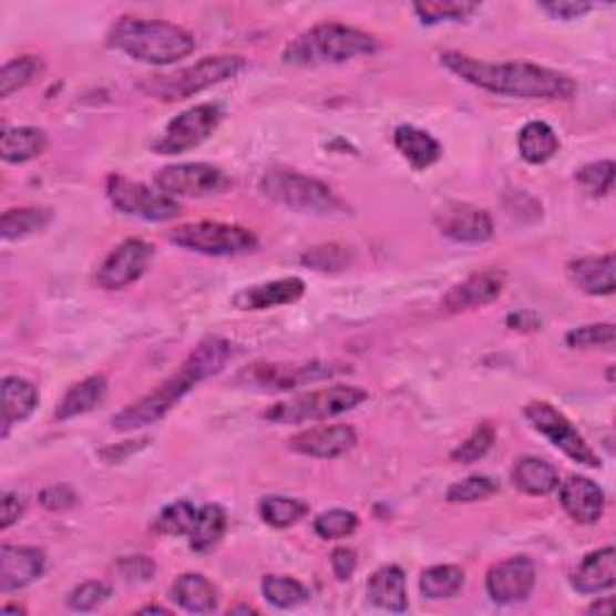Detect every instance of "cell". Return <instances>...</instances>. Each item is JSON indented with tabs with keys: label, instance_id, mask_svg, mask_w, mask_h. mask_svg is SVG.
<instances>
[{
	"label": "cell",
	"instance_id": "cell-1",
	"mask_svg": "<svg viewBox=\"0 0 616 616\" xmlns=\"http://www.w3.org/2000/svg\"><path fill=\"white\" fill-rule=\"evenodd\" d=\"M229 359H232V345L227 340L217 338V335L205 338L186 357V361L181 363L176 373L162 381L160 388H154L145 398H140L137 402L121 410L114 419H111V427L116 431H137L162 422V419L170 414L195 386L224 371Z\"/></svg>",
	"mask_w": 616,
	"mask_h": 616
},
{
	"label": "cell",
	"instance_id": "cell-2",
	"mask_svg": "<svg viewBox=\"0 0 616 616\" xmlns=\"http://www.w3.org/2000/svg\"><path fill=\"white\" fill-rule=\"evenodd\" d=\"M441 63L460 80L484 92L521 100H571L576 94V80L558 70L535 63H486L455 51L441 55Z\"/></svg>",
	"mask_w": 616,
	"mask_h": 616
},
{
	"label": "cell",
	"instance_id": "cell-3",
	"mask_svg": "<svg viewBox=\"0 0 616 616\" xmlns=\"http://www.w3.org/2000/svg\"><path fill=\"white\" fill-rule=\"evenodd\" d=\"M109 47L140 63L174 65L195 51V37L164 20L121 18L109 32Z\"/></svg>",
	"mask_w": 616,
	"mask_h": 616
},
{
	"label": "cell",
	"instance_id": "cell-4",
	"mask_svg": "<svg viewBox=\"0 0 616 616\" xmlns=\"http://www.w3.org/2000/svg\"><path fill=\"white\" fill-rule=\"evenodd\" d=\"M376 39L357 27H347L340 22H324L289 41L283 51V61L287 65H328V63H347L359 55L376 53Z\"/></svg>",
	"mask_w": 616,
	"mask_h": 616
},
{
	"label": "cell",
	"instance_id": "cell-5",
	"mask_svg": "<svg viewBox=\"0 0 616 616\" xmlns=\"http://www.w3.org/2000/svg\"><path fill=\"white\" fill-rule=\"evenodd\" d=\"M367 400H369V393L363 388L335 383L328 388L311 390V393H304L299 398L275 402L263 412V419L277 427L326 422V419L357 410L359 404H363Z\"/></svg>",
	"mask_w": 616,
	"mask_h": 616
},
{
	"label": "cell",
	"instance_id": "cell-6",
	"mask_svg": "<svg viewBox=\"0 0 616 616\" xmlns=\"http://www.w3.org/2000/svg\"><path fill=\"white\" fill-rule=\"evenodd\" d=\"M260 191L299 215H332L342 209V201L328 184L294 170H270L260 178Z\"/></svg>",
	"mask_w": 616,
	"mask_h": 616
},
{
	"label": "cell",
	"instance_id": "cell-7",
	"mask_svg": "<svg viewBox=\"0 0 616 616\" xmlns=\"http://www.w3.org/2000/svg\"><path fill=\"white\" fill-rule=\"evenodd\" d=\"M244 68L242 55H207V59L198 61L191 68L178 70L174 75H154L145 80L143 92H147L154 100L162 102H181L188 100V96L205 92L209 88L219 85V82L229 80L234 75H239Z\"/></svg>",
	"mask_w": 616,
	"mask_h": 616
},
{
	"label": "cell",
	"instance_id": "cell-8",
	"mask_svg": "<svg viewBox=\"0 0 616 616\" xmlns=\"http://www.w3.org/2000/svg\"><path fill=\"white\" fill-rule=\"evenodd\" d=\"M170 242L178 248L193 250L201 256H244L258 248V236L239 227V224L224 222H188L170 232Z\"/></svg>",
	"mask_w": 616,
	"mask_h": 616
},
{
	"label": "cell",
	"instance_id": "cell-9",
	"mask_svg": "<svg viewBox=\"0 0 616 616\" xmlns=\"http://www.w3.org/2000/svg\"><path fill=\"white\" fill-rule=\"evenodd\" d=\"M352 369L345 363L328 361H308V363H254L236 376V383L258 390H294L306 383L324 381L340 373H349Z\"/></svg>",
	"mask_w": 616,
	"mask_h": 616
},
{
	"label": "cell",
	"instance_id": "cell-10",
	"mask_svg": "<svg viewBox=\"0 0 616 616\" xmlns=\"http://www.w3.org/2000/svg\"><path fill=\"white\" fill-rule=\"evenodd\" d=\"M106 195L111 205L125 217H137L145 222H172L181 215V205L170 198V195L119 174H111L106 178Z\"/></svg>",
	"mask_w": 616,
	"mask_h": 616
},
{
	"label": "cell",
	"instance_id": "cell-11",
	"mask_svg": "<svg viewBox=\"0 0 616 616\" xmlns=\"http://www.w3.org/2000/svg\"><path fill=\"white\" fill-rule=\"evenodd\" d=\"M525 419L530 422V427L535 429L537 433H542L552 445H556L558 451L564 455H568L573 462L578 465L593 468L597 470L602 462L597 458V453L583 439V433L568 422V417L564 412H558L554 404L550 402H530L525 408Z\"/></svg>",
	"mask_w": 616,
	"mask_h": 616
},
{
	"label": "cell",
	"instance_id": "cell-12",
	"mask_svg": "<svg viewBox=\"0 0 616 616\" xmlns=\"http://www.w3.org/2000/svg\"><path fill=\"white\" fill-rule=\"evenodd\" d=\"M154 186L170 198H209L232 188V178L219 166L203 162H186L164 166L154 174Z\"/></svg>",
	"mask_w": 616,
	"mask_h": 616
},
{
	"label": "cell",
	"instance_id": "cell-13",
	"mask_svg": "<svg viewBox=\"0 0 616 616\" xmlns=\"http://www.w3.org/2000/svg\"><path fill=\"white\" fill-rule=\"evenodd\" d=\"M222 109L217 104H198L184 114H178L166 125L164 135L154 143V152L160 154H184L203 145L222 123Z\"/></svg>",
	"mask_w": 616,
	"mask_h": 616
},
{
	"label": "cell",
	"instance_id": "cell-14",
	"mask_svg": "<svg viewBox=\"0 0 616 616\" xmlns=\"http://www.w3.org/2000/svg\"><path fill=\"white\" fill-rule=\"evenodd\" d=\"M154 258L152 244L143 239H129L119 244L96 270V285L109 291L125 289L145 275Z\"/></svg>",
	"mask_w": 616,
	"mask_h": 616
},
{
	"label": "cell",
	"instance_id": "cell-15",
	"mask_svg": "<svg viewBox=\"0 0 616 616\" xmlns=\"http://www.w3.org/2000/svg\"><path fill=\"white\" fill-rule=\"evenodd\" d=\"M537 583V568L527 556H511L499 562L486 573V595L496 605H515L525 602Z\"/></svg>",
	"mask_w": 616,
	"mask_h": 616
},
{
	"label": "cell",
	"instance_id": "cell-16",
	"mask_svg": "<svg viewBox=\"0 0 616 616\" xmlns=\"http://www.w3.org/2000/svg\"><path fill=\"white\" fill-rule=\"evenodd\" d=\"M437 227L458 244H484L494 236V219L482 207L470 203H451L437 215Z\"/></svg>",
	"mask_w": 616,
	"mask_h": 616
},
{
	"label": "cell",
	"instance_id": "cell-17",
	"mask_svg": "<svg viewBox=\"0 0 616 616\" xmlns=\"http://www.w3.org/2000/svg\"><path fill=\"white\" fill-rule=\"evenodd\" d=\"M506 289V273L489 268L470 275L465 283H458L445 291L443 308L448 314L472 311V308L494 304Z\"/></svg>",
	"mask_w": 616,
	"mask_h": 616
},
{
	"label": "cell",
	"instance_id": "cell-18",
	"mask_svg": "<svg viewBox=\"0 0 616 616\" xmlns=\"http://www.w3.org/2000/svg\"><path fill=\"white\" fill-rule=\"evenodd\" d=\"M47 554L39 547H16L3 544L0 547V593H18L44 576Z\"/></svg>",
	"mask_w": 616,
	"mask_h": 616
},
{
	"label": "cell",
	"instance_id": "cell-19",
	"mask_svg": "<svg viewBox=\"0 0 616 616\" xmlns=\"http://www.w3.org/2000/svg\"><path fill=\"white\" fill-rule=\"evenodd\" d=\"M357 445V431L352 427H316L297 433L287 441V448L299 455L335 460L342 458Z\"/></svg>",
	"mask_w": 616,
	"mask_h": 616
},
{
	"label": "cell",
	"instance_id": "cell-20",
	"mask_svg": "<svg viewBox=\"0 0 616 616\" xmlns=\"http://www.w3.org/2000/svg\"><path fill=\"white\" fill-rule=\"evenodd\" d=\"M558 501H562L564 511L581 525H595L602 513H605V492L597 486V482L571 474L566 482L558 489Z\"/></svg>",
	"mask_w": 616,
	"mask_h": 616
},
{
	"label": "cell",
	"instance_id": "cell-21",
	"mask_svg": "<svg viewBox=\"0 0 616 616\" xmlns=\"http://www.w3.org/2000/svg\"><path fill=\"white\" fill-rule=\"evenodd\" d=\"M39 404V390L32 381L20 376H6L0 383V439L10 437V429L30 419Z\"/></svg>",
	"mask_w": 616,
	"mask_h": 616
},
{
	"label": "cell",
	"instance_id": "cell-22",
	"mask_svg": "<svg viewBox=\"0 0 616 616\" xmlns=\"http://www.w3.org/2000/svg\"><path fill=\"white\" fill-rule=\"evenodd\" d=\"M304 294H306V285L301 277H283V279H273V283L242 289L234 297V306L242 308V311H268V308L275 306L297 304Z\"/></svg>",
	"mask_w": 616,
	"mask_h": 616
},
{
	"label": "cell",
	"instance_id": "cell-23",
	"mask_svg": "<svg viewBox=\"0 0 616 616\" xmlns=\"http://www.w3.org/2000/svg\"><path fill=\"white\" fill-rule=\"evenodd\" d=\"M573 591L581 595H602L616 585V552L614 547H602L587 554L571 576Z\"/></svg>",
	"mask_w": 616,
	"mask_h": 616
},
{
	"label": "cell",
	"instance_id": "cell-24",
	"mask_svg": "<svg viewBox=\"0 0 616 616\" xmlns=\"http://www.w3.org/2000/svg\"><path fill=\"white\" fill-rule=\"evenodd\" d=\"M616 263L612 254L587 256L568 263V279L573 287L591 297H612L616 289Z\"/></svg>",
	"mask_w": 616,
	"mask_h": 616
},
{
	"label": "cell",
	"instance_id": "cell-25",
	"mask_svg": "<svg viewBox=\"0 0 616 616\" xmlns=\"http://www.w3.org/2000/svg\"><path fill=\"white\" fill-rule=\"evenodd\" d=\"M106 393H109L106 376L96 373V376L82 378L80 383L70 386L65 390V396L61 398L59 408H55L53 417L59 419V422H68V419H75V417L88 414V412L100 408V404L106 400Z\"/></svg>",
	"mask_w": 616,
	"mask_h": 616
},
{
	"label": "cell",
	"instance_id": "cell-26",
	"mask_svg": "<svg viewBox=\"0 0 616 616\" xmlns=\"http://www.w3.org/2000/svg\"><path fill=\"white\" fill-rule=\"evenodd\" d=\"M393 143L417 172L429 170V166L443 157V147L439 140L431 133L417 129V125H398L393 133Z\"/></svg>",
	"mask_w": 616,
	"mask_h": 616
},
{
	"label": "cell",
	"instance_id": "cell-27",
	"mask_svg": "<svg viewBox=\"0 0 616 616\" xmlns=\"http://www.w3.org/2000/svg\"><path fill=\"white\" fill-rule=\"evenodd\" d=\"M172 599L188 614H213L219 607V591L201 573H184L172 585Z\"/></svg>",
	"mask_w": 616,
	"mask_h": 616
},
{
	"label": "cell",
	"instance_id": "cell-28",
	"mask_svg": "<svg viewBox=\"0 0 616 616\" xmlns=\"http://www.w3.org/2000/svg\"><path fill=\"white\" fill-rule=\"evenodd\" d=\"M513 486L527 496H547L558 489V472L552 462L537 455H523L515 460L511 472Z\"/></svg>",
	"mask_w": 616,
	"mask_h": 616
},
{
	"label": "cell",
	"instance_id": "cell-29",
	"mask_svg": "<svg viewBox=\"0 0 616 616\" xmlns=\"http://www.w3.org/2000/svg\"><path fill=\"white\" fill-rule=\"evenodd\" d=\"M369 597L386 612H408V576L400 566H383L369 578Z\"/></svg>",
	"mask_w": 616,
	"mask_h": 616
},
{
	"label": "cell",
	"instance_id": "cell-30",
	"mask_svg": "<svg viewBox=\"0 0 616 616\" xmlns=\"http://www.w3.org/2000/svg\"><path fill=\"white\" fill-rule=\"evenodd\" d=\"M227 527H229L227 511L217 506V503H207V506L198 509V515H195V523L188 532L191 550L198 554L217 550L224 535H227Z\"/></svg>",
	"mask_w": 616,
	"mask_h": 616
},
{
	"label": "cell",
	"instance_id": "cell-31",
	"mask_svg": "<svg viewBox=\"0 0 616 616\" xmlns=\"http://www.w3.org/2000/svg\"><path fill=\"white\" fill-rule=\"evenodd\" d=\"M49 137L44 131L22 125V129H6L0 137V157L8 164L32 162L47 152Z\"/></svg>",
	"mask_w": 616,
	"mask_h": 616
},
{
	"label": "cell",
	"instance_id": "cell-32",
	"mask_svg": "<svg viewBox=\"0 0 616 616\" xmlns=\"http://www.w3.org/2000/svg\"><path fill=\"white\" fill-rule=\"evenodd\" d=\"M517 150L527 164H547L554 154L562 150L558 135L550 123L544 121H530L523 125L521 135H517Z\"/></svg>",
	"mask_w": 616,
	"mask_h": 616
},
{
	"label": "cell",
	"instance_id": "cell-33",
	"mask_svg": "<svg viewBox=\"0 0 616 616\" xmlns=\"http://www.w3.org/2000/svg\"><path fill=\"white\" fill-rule=\"evenodd\" d=\"M53 219L51 207H16L6 209L3 219H0V236L6 242L27 239V236L44 232Z\"/></svg>",
	"mask_w": 616,
	"mask_h": 616
},
{
	"label": "cell",
	"instance_id": "cell-34",
	"mask_svg": "<svg viewBox=\"0 0 616 616\" xmlns=\"http://www.w3.org/2000/svg\"><path fill=\"white\" fill-rule=\"evenodd\" d=\"M462 585H465V571L460 566H431L422 573V581H419V591L427 599H451L455 597Z\"/></svg>",
	"mask_w": 616,
	"mask_h": 616
},
{
	"label": "cell",
	"instance_id": "cell-35",
	"mask_svg": "<svg viewBox=\"0 0 616 616\" xmlns=\"http://www.w3.org/2000/svg\"><path fill=\"white\" fill-rule=\"evenodd\" d=\"M41 73H44V61L39 55H20V59L8 61L0 70V96L8 100L16 92L30 88Z\"/></svg>",
	"mask_w": 616,
	"mask_h": 616
},
{
	"label": "cell",
	"instance_id": "cell-36",
	"mask_svg": "<svg viewBox=\"0 0 616 616\" xmlns=\"http://www.w3.org/2000/svg\"><path fill=\"white\" fill-rule=\"evenodd\" d=\"M258 513L265 525L285 530L297 525L301 517L308 515V503L291 496H265L258 506Z\"/></svg>",
	"mask_w": 616,
	"mask_h": 616
},
{
	"label": "cell",
	"instance_id": "cell-37",
	"mask_svg": "<svg viewBox=\"0 0 616 616\" xmlns=\"http://www.w3.org/2000/svg\"><path fill=\"white\" fill-rule=\"evenodd\" d=\"M263 597L270 602L277 609H294L306 605L311 599V591L297 578L289 576H265L263 578Z\"/></svg>",
	"mask_w": 616,
	"mask_h": 616
},
{
	"label": "cell",
	"instance_id": "cell-38",
	"mask_svg": "<svg viewBox=\"0 0 616 616\" xmlns=\"http://www.w3.org/2000/svg\"><path fill=\"white\" fill-rule=\"evenodd\" d=\"M195 515H198V509H195L191 501L181 499V501H174V503H170V506H164L160 511V515L154 517L152 530L157 532V535H164V537L188 535L193 523H195Z\"/></svg>",
	"mask_w": 616,
	"mask_h": 616
},
{
	"label": "cell",
	"instance_id": "cell-39",
	"mask_svg": "<svg viewBox=\"0 0 616 616\" xmlns=\"http://www.w3.org/2000/svg\"><path fill=\"white\" fill-rule=\"evenodd\" d=\"M355 256L352 248H347L342 244H320L308 248L301 256V265L318 273H342L352 265Z\"/></svg>",
	"mask_w": 616,
	"mask_h": 616
},
{
	"label": "cell",
	"instance_id": "cell-40",
	"mask_svg": "<svg viewBox=\"0 0 616 616\" xmlns=\"http://www.w3.org/2000/svg\"><path fill=\"white\" fill-rule=\"evenodd\" d=\"M496 441V429L492 422H480L478 429L470 433L468 441H462L455 451L451 453L453 462H460V465H472V462L482 460L492 445Z\"/></svg>",
	"mask_w": 616,
	"mask_h": 616
},
{
	"label": "cell",
	"instance_id": "cell-41",
	"mask_svg": "<svg viewBox=\"0 0 616 616\" xmlns=\"http://www.w3.org/2000/svg\"><path fill=\"white\" fill-rule=\"evenodd\" d=\"M499 492V482L486 474H472L468 480H460L448 486L445 501L448 503H478Z\"/></svg>",
	"mask_w": 616,
	"mask_h": 616
},
{
	"label": "cell",
	"instance_id": "cell-42",
	"mask_svg": "<svg viewBox=\"0 0 616 616\" xmlns=\"http://www.w3.org/2000/svg\"><path fill=\"white\" fill-rule=\"evenodd\" d=\"M357 527H359V515L342 509L320 513L314 521V530L320 540H345L349 535H355Z\"/></svg>",
	"mask_w": 616,
	"mask_h": 616
},
{
	"label": "cell",
	"instance_id": "cell-43",
	"mask_svg": "<svg viewBox=\"0 0 616 616\" xmlns=\"http://www.w3.org/2000/svg\"><path fill=\"white\" fill-rule=\"evenodd\" d=\"M614 162H593L585 164L583 170L576 172V184L593 198H602V195H609L614 188Z\"/></svg>",
	"mask_w": 616,
	"mask_h": 616
},
{
	"label": "cell",
	"instance_id": "cell-44",
	"mask_svg": "<svg viewBox=\"0 0 616 616\" xmlns=\"http://www.w3.org/2000/svg\"><path fill=\"white\" fill-rule=\"evenodd\" d=\"M480 6L474 3H417L414 12L424 24H441V22H465L470 20Z\"/></svg>",
	"mask_w": 616,
	"mask_h": 616
},
{
	"label": "cell",
	"instance_id": "cell-45",
	"mask_svg": "<svg viewBox=\"0 0 616 616\" xmlns=\"http://www.w3.org/2000/svg\"><path fill=\"white\" fill-rule=\"evenodd\" d=\"M111 593H114V591H111L109 583H104V581H88V583L78 585L75 591L68 595L65 605H68V609L82 612V614L96 612V609L104 605V602H109Z\"/></svg>",
	"mask_w": 616,
	"mask_h": 616
},
{
	"label": "cell",
	"instance_id": "cell-46",
	"mask_svg": "<svg viewBox=\"0 0 616 616\" xmlns=\"http://www.w3.org/2000/svg\"><path fill=\"white\" fill-rule=\"evenodd\" d=\"M566 345L573 349H614V326L593 324L573 328L566 335Z\"/></svg>",
	"mask_w": 616,
	"mask_h": 616
},
{
	"label": "cell",
	"instance_id": "cell-47",
	"mask_svg": "<svg viewBox=\"0 0 616 616\" xmlns=\"http://www.w3.org/2000/svg\"><path fill=\"white\" fill-rule=\"evenodd\" d=\"M116 576L125 583H147L152 581L154 573H157V564L152 562L150 556H121L119 562L114 564Z\"/></svg>",
	"mask_w": 616,
	"mask_h": 616
},
{
	"label": "cell",
	"instance_id": "cell-48",
	"mask_svg": "<svg viewBox=\"0 0 616 616\" xmlns=\"http://www.w3.org/2000/svg\"><path fill=\"white\" fill-rule=\"evenodd\" d=\"M39 503L47 511L63 513V511H70L73 506H78V492L68 484H53V486H47L44 492L39 494Z\"/></svg>",
	"mask_w": 616,
	"mask_h": 616
},
{
	"label": "cell",
	"instance_id": "cell-49",
	"mask_svg": "<svg viewBox=\"0 0 616 616\" xmlns=\"http://www.w3.org/2000/svg\"><path fill=\"white\" fill-rule=\"evenodd\" d=\"M540 8L554 20H578L593 10L591 3H573V0H554V3H542Z\"/></svg>",
	"mask_w": 616,
	"mask_h": 616
},
{
	"label": "cell",
	"instance_id": "cell-50",
	"mask_svg": "<svg viewBox=\"0 0 616 616\" xmlns=\"http://www.w3.org/2000/svg\"><path fill=\"white\" fill-rule=\"evenodd\" d=\"M332 573L338 581H349L357 571V552L352 547H338L330 556Z\"/></svg>",
	"mask_w": 616,
	"mask_h": 616
},
{
	"label": "cell",
	"instance_id": "cell-51",
	"mask_svg": "<svg viewBox=\"0 0 616 616\" xmlns=\"http://www.w3.org/2000/svg\"><path fill=\"white\" fill-rule=\"evenodd\" d=\"M24 509H27V501L20 494H12V492L3 494V515H0L3 521H0V527L8 530V527L16 525L22 517Z\"/></svg>",
	"mask_w": 616,
	"mask_h": 616
},
{
	"label": "cell",
	"instance_id": "cell-52",
	"mask_svg": "<svg viewBox=\"0 0 616 616\" xmlns=\"http://www.w3.org/2000/svg\"><path fill=\"white\" fill-rule=\"evenodd\" d=\"M147 439L143 441H125V443H119V445H111V448H104V451H100V458L104 462H109V465H116V462H123L129 455L137 453L140 448H145Z\"/></svg>",
	"mask_w": 616,
	"mask_h": 616
},
{
	"label": "cell",
	"instance_id": "cell-53",
	"mask_svg": "<svg viewBox=\"0 0 616 616\" xmlns=\"http://www.w3.org/2000/svg\"><path fill=\"white\" fill-rule=\"evenodd\" d=\"M509 328L511 330H540L542 328V320L535 316V314H530V311H523V314H511L509 316Z\"/></svg>",
	"mask_w": 616,
	"mask_h": 616
},
{
	"label": "cell",
	"instance_id": "cell-54",
	"mask_svg": "<svg viewBox=\"0 0 616 616\" xmlns=\"http://www.w3.org/2000/svg\"><path fill=\"white\" fill-rule=\"evenodd\" d=\"M591 614H612V597H605L602 602H595V605L587 609Z\"/></svg>",
	"mask_w": 616,
	"mask_h": 616
},
{
	"label": "cell",
	"instance_id": "cell-55",
	"mask_svg": "<svg viewBox=\"0 0 616 616\" xmlns=\"http://www.w3.org/2000/svg\"><path fill=\"white\" fill-rule=\"evenodd\" d=\"M0 612H3V614H24V609L18 607V605H6Z\"/></svg>",
	"mask_w": 616,
	"mask_h": 616
},
{
	"label": "cell",
	"instance_id": "cell-56",
	"mask_svg": "<svg viewBox=\"0 0 616 616\" xmlns=\"http://www.w3.org/2000/svg\"><path fill=\"white\" fill-rule=\"evenodd\" d=\"M140 612H143V614H152V612H157V614H170L164 607H145V609H140Z\"/></svg>",
	"mask_w": 616,
	"mask_h": 616
},
{
	"label": "cell",
	"instance_id": "cell-57",
	"mask_svg": "<svg viewBox=\"0 0 616 616\" xmlns=\"http://www.w3.org/2000/svg\"><path fill=\"white\" fill-rule=\"evenodd\" d=\"M236 612H246V614H256V609H254V607H232V609H229V614H236Z\"/></svg>",
	"mask_w": 616,
	"mask_h": 616
}]
</instances>
